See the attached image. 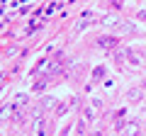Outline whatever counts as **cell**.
I'll use <instances>...</instances> for the list:
<instances>
[{
	"mask_svg": "<svg viewBox=\"0 0 146 136\" xmlns=\"http://www.w3.org/2000/svg\"><path fill=\"white\" fill-rule=\"evenodd\" d=\"M102 73H105L102 68H95V73H93V78H95V80H93V83H98V80L102 78Z\"/></svg>",
	"mask_w": 146,
	"mask_h": 136,
	"instance_id": "9c48e42d",
	"label": "cell"
},
{
	"mask_svg": "<svg viewBox=\"0 0 146 136\" xmlns=\"http://www.w3.org/2000/svg\"><path fill=\"white\" fill-rule=\"evenodd\" d=\"M46 83H49V80H39V83L34 85V92H42V90L46 88Z\"/></svg>",
	"mask_w": 146,
	"mask_h": 136,
	"instance_id": "52a82bcc",
	"label": "cell"
},
{
	"mask_svg": "<svg viewBox=\"0 0 146 136\" xmlns=\"http://www.w3.org/2000/svg\"><path fill=\"white\" fill-rule=\"evenodd\" d=\"M127 58H129L131 66H141V63H144V53L141 51H131L129 49V51H127Z\"/></svg>",
	"mask_w": 146,
	"mask_h": 136,
	"instance_id": "3957f363",
	"label": "cell"
},
{
	"mask_svg": "<svg viewBox=\"0 0 146 136\" xmlns=\"http://www.w3.org/2000/svg\"><path fill=\"white\" fill-rule=\"evenodd\" d=\"M139 20H146V10H141V12H139Z\"/></svg>",
	"mask_w": 146,
	"mask_h": 136,
	"instance_id": "7c38bea8",
	"label": "cell"
},
{
	"mask_svg": "<svg viewBox=\"0 0 146 136\" xmlns=\"http://www.w3.org/2000/svg\"><path fill=\"white\" fill-rule=\"evenodd\" d=\"M139 97H141V90L139 88H134V90L127 92V100H129V102H139Z\"/></svg>",
	"mask_w": 146,
	"mask_h": 136,
	"instance_id": "5b68a950",
	"label": "cell"
},
{
	"mask_svg": "<svg viewBox=\"0 0 146 136\" xmlns=\"http://www.w3.org/2000/svg\"><path fill=\"white\" fill-rule=\"evenodd\" d=\"M27 105H29V95L17 92L15 97H12V110H22V107H27Z\"/></svg>",
	"mask_w": 146,
	"mask_h": 136,
	"instance_id": "6da1fadb",
	"label": "cell"
},
{
	"mask_svg": "<svg viewBox=\"0 0 146 136\" xmlns=\"http://www.w3.org/2000/svg\"><path fill=\"white\" fill-rule=\"evenodd\" d=\"M66 110H68V105H58V107H56V117L66 114Z\"/></svg>",
	"mask_w": 146,
	"mask_h": 136,
	"instance_id": "30bf717a",
	"label": "cell"
},
{
	"mask_svg": "<svg viewBox=\"0 0 146 136\" xmlns=\"http://www.w3.org/2000/svg\"><path fill=\"white\" fill-rule=\"evenodd\" d=\"M93 117H95V112H93V110H85V119L93 121Z\"/></svg>",
	"mask_w": 146,
	"mask_h": 136,
	"instance_id": "8fae6325",
	"label": "cell"
},
{
	"mask_svg": "<svg viewBox=\"0 0 146 136\" xmlns=\"http://www.w3.org/2000/svg\"><path fill=\"white\" fill-rule=\"evenodd\" d=\"M88 24H90L88 20H80V22H78V27H76V34H78V32H83V29H85Z\"/></svg>",
	"mask_w": 146,
	"mask_h": 136,
	"instance_id": "ba28073f",
	"label": "cell"
},
{
	"mask_svg": "<svg viewBox=\"0 0 146 136\" xmlns=\"http://www.w3.org/2000/svg\"><path fill=\"white\" fill-rule=\"evenodd\" d=\"M136 131H139V126H136V121H129V124H127V129L122 131V136H136Z\"/></svg>",
	"mask_w": 146,
	"mask_h": 136,
	"instance_id": "277c9868",
	"label": "cell"
},
{
	"mask_svg": "<svg viewBox=\"0 0 146 136\" xmlns=\"http://www.w3.org/2000/svg\"><path fill=\"white\" fill-rule=\"evenodd\" d=\"M51 107H56V97H44L42 110H51Z\"/></svg>",
	"mask_w": 146,
	"mask_h": 136,
	"instance_id": "8992f818",
	"label": "cell"
},
{
	"mask_svg": "<svg viewBox=\"0 0 146 136\" xmlns=\"http://www.w3.org/2000/svg\"><path fill=\"white\" fill-rule=\"evenodd\" d=\"M119 39L117 37H100L98 39V49H115Z\"/></svg>",
	"mask_w": 146,
	"mask_h": 136,
	"instance_id": "7a4b0ae2",
	"label": "cell"
}]
</instances>
